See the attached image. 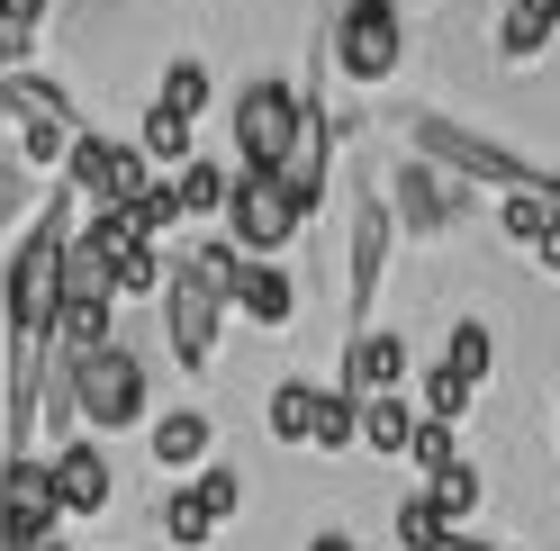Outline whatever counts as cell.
<instances>
[{"label": "cell", "instance_id": "1", "mask_svg": "<svg viewBox=\"0 0 560 551\" xmlns=\"http://www.w3.org/2000/svg\"><path fill=\"white\" fill-rule=\"evenodd\" d=\"M63 245H73V209H37V235L19 245L10 262V335H46L55 307H63Z\"/></svg>", "mask_w": 560, "mask_h": 551}, {"label": "cell", "instance_id": "2", "mask_svg": "<svg viewBox=\"0 0 560 551\" xmlns=\"http://www.w3.org/2000/svg\"><path fill=\"white\" fill-rule=\"evenodd\" d=\"M73 407H82L91 434H127L145 417V362H136L118 335L100 343V353H73Z\"/></svg>", "mask_w": 560, "mask_h": 551}, {"label": "cell", "instance_id": "3", "mask_svg": "<svg viewBox=\"0 0 560 551\" xmlns=\"http://www.w3.org/2000/svg\"><path fill=\"white\" fill-rule=\"evenodd\" d=\"M0 109L19 118V163L63 172V154H73V136H82L73 99H63L55 82H27V63H19V73H0Z\"/></svg>", "mask_w": 560, "mask_h": 551}, {"label": "cell", "instance_id": "4", "mask_svg": "<svg viewBox=\"0 0 560 551\" xmlns=\"http://www.w3.org/2000/svg\"><path fill=\"white\" fill-rule=\"evenodd\" d=\"M299 190L290 181H280V172H244V181L226 190V245L235 254H280V245H290V235H299Z\"/></svg>", "mask_w": 560, "mask_h": 551}, {"label": "cell", "instance_id": "5", "mask_svg": "<svg viewBox=\"0 0 560 551\" xmlns=\"http://www.w3.org/2000/svg\"><path fill=\"white\" fill-rule=\"evenodd\" d=\"M55 515H63L55 461L10 453V470H0V551H46V542H55Z\"/></svg>", "mask_w": 560, "mask_h": 551}, {"label": "cell", "instance_id": "6", "mask_svg": "<svg viewBox=\"0 0 560 551\" xmlns=\"http://www.w3.org/2000/svg\"><path fill=\"white\" fill-rule=\"evenodd\" d=\"M335 63H343L353 82H398V63H407L398 0H353V10L335 19Z\"/></svg>", "mask_w": 560, "mask_h": 551}, {"label": "cell", "instance_id": "7", "mask_svg": "<svg viewBox=\"0 0 560 551\" xmlns=\"http://www.w3.org/2000/svg\"><path fill=\"white\" fill-rule=\"evenodd\" d=\"M218 307H226V290L199 262H182V281H163V335H172V362L182 371L218 362Z\"/></svg>", "mask_w": 560, "mask_h": 551}, {"label": "cell", "instance_id": "8", "mask_svg": "<svg viewBox=\"0 0 560 551\" xmlns=\"http://www.w3.org/2000/svg\"><path fill=\"white\" fill-rule=\"evenodd\" d=\"M299 118H307V99H299V91H280V82L235 91V154H244V172H271L280 154H290Z\"/></svg>", "mask_w": 560, "mask_h": 551}, {"label": "cell", "instance_id": "9", "mask_svg": "<svg viewBox=\"0 0 560 551\" xmlns=\"http://www.w3.org/2000/svg\"><path fill=\"white\" fill-rule=\"evenodd\" d=\"M55 497H63V515H109V497H118L109 453L100 443H63L55 453Z\"/></svg>", "mask_w": 560, "mask_h": 551}, {"label": "cell", "instance_id": "10", "mask_svg": "<svg viewBox=\"0 0 560 551\" xmlns=\"http://www.w3.org/2000/svg\"><path fill=\"white\" fill-rule=\"evenodd\" d=\"M343 389H353V398L407 389V343H398L389 326H362V335H353V362H343Z\"/></svg>", "mask_w": 560, "mask_h": 551}, {"label": "cell", "instance_id": "11", "mask_svg": "<svg viewBox=\"0 0 560 551\" xmlns=\"http://www.w3.org/2000/svg\"><path fill=\"white\" fill-rule=\"evenodd\" d=\"M326 163H335V145H326V118L307 109V118H299V136H290V154H280L271 172L299 190V209H317V199H326Z\"/></svg>", "mask_w": 560, "mask_h": 551}, {"label": "cell", "instance_id": "12", "mask_svg": "<svg viewBox=\"0 0 560 551\" xmlns=\"http://www.w3.org/2000/svg\"><path fill=\"white\" fill-rule=\"evenodd\" d=\"M254 326H290V307H299V290H290V271H271V254H244V271H235V290H226Z\"/></svg>", "mask_w": 560, "mask_h": 551}, {"label": "cell", "instance_id": "13", "mask_svg": "<svg viewBox=\"0 0 560 551\" xmlns=\"http://www.w3.org/2000/svg\"><path fill=\"white\" fill-rule=\"evenodd\" d=\"M380 271H389V199H362L353 209V307L380 298Z\"/></svg>", "mask_w": 560, "mask_h": 551}, {"label": "cell", "instance_id": "14", "mask_svg": "<svg viewBox=\"0 0 560 551\" xmlns=\"http://www.w3.org/2000/svg\"><path fill=\"white\" fill-rule=\"evenodd\" d=\"M560 37V0H506V27H498V55L506 63H534Z\"/></svg>", "mask_w": 560, "mask_h": 551}, {"label": "cell", "instance_id": "15", "mask_svg": "<svg viewBox=\"0 0 560 551\" xmlns=\"http://www.w3.org/2000/svg\"><path fill=\"white\" fill-rule=\"evenodd\" d=\"M208 443H218V425H208L199 407H172V417H154V461H163V470H199Z\"/></svg>", "mask_w": 560, "mask_h": 551}, {"label": "cell", "instance_id": "16", "mask_svg": "<svg viewBox=\"0 0 560 551\" xmlns=\"http://www.w3.org/2000/svg\"><path fill=\"white\" fill-rule=\"evenodd\" d=\"M407 434H416V407H407L398 389L362 398V453H380V461H407Z\"/></svg>", "mask_w": 560, "mask_h": 551}, {"label": "cell", "instance_id": "17", "mask_svg": "<svg viewBox=\"0 0 560 551\" xmlns=\"http://www.w3.org/2000/svg\"><path fill=\"white\" fill-rule=\"evenodd\" d=\"M317 407H326L317 380H280L271 389V443H290V453H299V443H317Z\"/></svg>", "mask_w": 560, "mask_h": 551}, {"label": "cell", "instance_id": "18", "mask_svg": "<svg viewBox=\"0 0 560 551\" xmlns=\"http://www.w3.org/2000/svg\"><path fill=\"white\" fill-rule=\"evenodd\" d=\"M46 335L63 343V353H100V343H109V298H63Z\"/></svg>", "mask_w": 560, "mask_h": 551}, {"label": "cell", "instance_id": "19", "mask_svg": "<svg viewBox=\"0 0 560 551\" xmlns=\"http://www.w3.org/2000/svg\"><path fill=\"white\" fill-rule=\"evenodd\" d=\"M136 154H145V163H190V118L154 99V109H145V127H136Z\"/></svg>", "mask_w": 560, "mask_h": 551}, {"label": "cell", "instance_id": "20", "mask_svg": "<svg viewBox=\"0 0 560 551\" xmlns=\"http://www.w3.org/2000/svg\"><path fill=\"white\" fill-rule=\"evenodd\" d=\"M389 525H398V542H407V551H434V542L452 534V515L434 506V489H407V497H398V515H389Z\"/></svg>", "mask_w": 560, "mask_h": 551}, {"label": "cell", "instance_id": "21", "mask_svg": "<svg viewBox=\"0 0 560 551\" xmlns=\"http://www.w3.org/2000/svg\"><path fill=\"white\" fill-rule=\"evenodd\" d=\"M172 190H182V218H208V209H226V190H235V181H226L218 163H199V154H190L182 172H172Z\"/></svg>", "mask_w": 560, "mask_h": 551}, {"label": "cell", "instance_id": "22", "mask_svg": "<svg viewBox=\"0 0 560 551\" xmlns=\"http://www.w3.org/2000/svg\"><path fill=\"white\" fill-rule=\"evenodd\" d=\"M362 443V398L353 389H326V407H317V453H353Z\"/></svg>", "mask_w": 560, "mask_h": 551}, {"label": "cell", "instance_id": "23", "mask_svg": "<svg viewBox=\"0 0 560 551\" xmlns=\"http://www.w3.org/2000/svg\"><path fill=\"white\" fill-rule=\"evenodd\" d=\"M425 489H434V506L452 515V525H462V515L479 506V489H488V479H479V461H443V470L425 479Z\"/></svg>", "mask_w": 560, "mask_h": 551}, {"label": "cell", "instance_id": "24", "mask_svg": "<svg viewBox=\"0 0 560 551\" xmlns=\"http://www.w3.org/2000/svg\"><path fill=\"white\" fill-rule=\"evenodd\" d=\"M190 497H199V506L226 525V515L244 506V470H226V461H199V470H190Z\"/></svg>", "mask_w": 560, "mask_h": 551}, {"label": "cell", "instance_id": "25", "mask_svg": "<svg viewBox=\"0 0 560 551\" xmlns=\"http://www.w3.org/2000/svg\"><path fill=\"white\" fill-rule=\"evenodd\" d=\"M154 99H163V109H182V118H199V109H208V63H199V55H182V63L163 73V91H154Z\"/></svg>", "mask_w": 560, "mask_h": 551}, {"label": "cell", "instance_id": "26", "mask_svg": "<svg viewBox=\"0 0 560 551\" xmlns=\"http://www.w3.org/2000/svg\"><path fill=\"white\" fill-rule=\"evenodd\" d=\"M498 218H506V235H515V245H524V254H534V245H542V235H551V199H542V190H515V199H506V209H498Z\"/></svg>", "mask_w": 560, "mask_h": 551}, {"label": "cell", "instance_id": "27", "mask_svg": "<svg viewBox=\"0 0 560 551\" xmlns=\"http://www.w3.org/2000/svg\"><path fill=\"white\" fill-rule=\"evenodd\" d=\"M163 534L190 551V542H208V534H218V515H208V506H199L190 489H172V497H163Z\"/></svg>", "mask_w": 560, "mask_h": 551}, {"label": "cell", "instance_id": "28", "mask_svg": "<svg viewBox=\"0 0 560 551\" xmlns=\"http://www.w3.org/2000/svg\"><path fill=\"white\" fill-rule=\"evenodd\" d=\"M443 461H462V453H452V425L443 417H416V434H407V470H443Z\"/></svg>", "mask_w": 560, "mask_h": 551}, {"label": "cell", "instance_id": "29", "mask_svg": "<svg viewBox=\"0 0 560 551\" xmlns=\"http://www.w3.org/2000/svg\"><path fill=\"white\" fill-rule=\"evenodd\" d=\"M425 417H443V425H462V417H470V380H462L452 362H443L434 380H425Z\"/></svg>", "mask_w": 560, "mask_h": 551}, {"label": "cell", "instance_id": "30", "mask_svg": "<svg viewBox=\"0 0 560 551\" xmlns=\"http://www.w3.org/2000/svg\"><path fill=\"white\" fill-rule=\"evenodd\" d=\"M488 362H498V353H488V326H479V317H470V326H452V371H462L470 389L488 380Z\"/></svg>", "mask_w": 560, "mask_h": 551}, {"label": "cell", "instance_id": "31", "mask_svg": "<svg viewBox=\"0 0 560 551\" xmlns=\"http://www.w3.org/2000/svg\"><path fill=\"white\" fill-rule=\"evenodd\" d=\"M136 226H145V235H163V226H182V190H172V181H154L145 199H136Z\"/></svg>", "mask_w": 560, "mask_h": 551}, {"label": "cell", "instance_id": "32", "mask_svg": "<svg viewBox=\"0 0 560 551\" xmlns=\"http://www.w3.org/2000/svg\"><path fill=\"white\" fill-rule=\"evenodd\" d=\"M27 55H37V27H27V19H0V73H19Z\"/></svg>", "mask_w": 560, "mask_h": 551}, {"label": "cell", "instance_id": "33", "mask_svg": "<svg viewBox=\"0 0 560 551\" xmlns=\"http://www.w3.org/2000/svg\"><path fill=\"white\" fill-rule=\"evenodd\" d=\"M27 199H37V190H27V172H19V163H0V226H19V218H27Z\"/></svg>", "mask_w": 560, "mask_h": 551}, {"label": "cell", "instance_id": "34", "mask_svg": "<svg viewBox=\"0 0 560 551\" xmlns=\"http://www.w3.org/2000/svg\"><path fill=\"white\" fill-rule=\"evenodd\" d=\"M46 10H55V0H0V19H27V27H37Z\"/></svg>", "mask_w": 560, "mask_h": 551}, {"label": "cell", "instance_id": "35", "mask_svg": "<svg viewBox=\"0 0 560 551\" xmlns=\"http://www.w3.org/2000/svg\"><path fill=\"white\" fill-rule=\"evenodd\" d=\"M434 551H479V542H470V534H462V525H452V534H443V542H434Z\"/></svg>", "mask_w": 560, "mask_h": 551}, {"label": "cell", "instance_id": "36", "mask_svg": "<svg viewBox=\"0 0 560 551\" xmlns=\"http://www.w3.org/2000/svg\"><path fill=\"white\" fill-rule=\"evenodd\" d=\"M307 551H353V534H317V542H307Z\"/></svg>", "mask_w": 560, "mask_h": 551}, {"label": "cell", "instance_id": "37", "mask_svg": "<svg viewBox=\"0 0 560 551\" xmlns=\"http://www.w3.org/2000/svg\"><path fill=\"white\" fill-rule=\"evenodd\" d=\"M542 199H551V218H560V181H551V190H542Z\"/></svg>", "mask_w": 560, "mask_h": 551}, {"label": "cell", "instance_id": "38", "mask_svg": "<svg viewBox=\"0 0 560 551\" xmlns=\"http://www.w3.org/2000/svg\"><path fill=\"white\" fill-rule=\"evenodd\" d=\"M46 551H63V542H46Z\"/></svg>", "mask_w": 560, "mask_h": 551}]
</instances>
